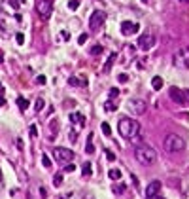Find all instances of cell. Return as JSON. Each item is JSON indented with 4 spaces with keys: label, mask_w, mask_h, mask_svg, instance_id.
Returning <instances> with one entry per match:
<instances>
[{
    "label": "cell",
    "mask_w": 189,
    "mask_h": 199,
    "mask_svg": "<svg viewBox=\"0 0 189 199\" xmlns=\"http://www.w3.org/2000/svg\"><path fill=\"white\" fill-rule=\"evenodd\" d=\"M104 19H106V13L102 10H96V11L91 13V17H89V27L93 28V31H99L102 27V23H104Z\"/></svg>",
    "instance_id": "obj_6"
},
{
    "label": "cell",
    "mask_w": 189,
    "mask_h": 199,
    "mask_svg": "<svg viewBox=\"0 0 189 199\" xmlns=\"http://www.w3.org/2000/svg\"><path fill=\"white\" fill-rule=\"evenodd\" d=\"M36 11H38V15L42 19H47L51 15V11H53V6L49 0H38L36 2Z\"/></svg>",
    "instance_id": "obj_7"
},
{
    "label": "cell",
    "mask_w": 189,
    "mask_h": 199,
    "mask_svg": "<svg viewBox=\"0 0 189 199\" xmlns=\"http://www.w3.org/2000/svg\"><path fill=\"white\" fill-rule=\"evenodd\" d=\"M140 31V25L134 23V21H123L121 23V32L125 36H131V34H136Z\"/></svg>",
    "instance_id": "obj_10"
},
{
    "label": "cell",
    "mask_w": 189,
    "mask_h": 199,
    "mask_svg": "<svg viewBox=\"0 0 189 199\" xmlns=\"http://www.w3.org/2000/svg\"><path fill=\"white\" fill-rule=\"evenodd\" d=\"M30 137H32V139H36V137H38V127L34 125V123L30 125Z\"/></svg>",
    "instance_id": "obj_27"
},
{
    "label": "cell",
    "mask_w": 189,
    "mask_h": 199,
    "mask_svg": "<svg viewBox=\"0 0 189 199\" xmlns=\"http://www.w3.org/2000/svg\"><path fill=\"white\" fill-rule=\"evenodd\" d=\"M102 133L106 135V137H110V135H112V127H110V123H106V122L102 123Z\"/></svg>",
    "instance_id": "obj_20"
},
{
    "label": "cell",
    "mask_w": 189,
    "mask_h": 199,
    "mask_svg": "<svg viewBox=\"0 0 189 199\" xmlns=\"http://www.w3.org/2000/svg\"><path fill=\"white\" fill-rule=\"evenodd\" d=\"M42 163H44V167H47V169L51 167V159H49V155H47V154L42 155Z\"/></svg>",
    "instance_id": "obj_21"
},
{
    "label": "cell",
    "mask_w": 189,
    "mask_h": 199,
    "mask_svg": "<svg viewBox=\"0 0 189 199\" xmlns=\"http://www.w3.org/2000/svg\"><path fill=\"white\" fill-rule=\"evenodd\" d=\"M115 59H117V53H112V55L108 57V59H106V63H104V67H102V72H110V68L114 67Z\"/></svg>",
    "instance_id": "obj_14"
},
{
    "label": "cell",
    "mask_w": 189,
    "mask_h": 199,
    "mask_svg": "<svg viewBox=\"0 0 189 199\" xmlns=\"http://www.w3.org/2000/svg\"><path fill=\"white\" fill-rule=\"evenodd\" d=\"M85 152L91 155V154H95V146H93V133H89V137H87V146H85Z\"/></svg>",
    "instance_id": "obj_15"
},
{
    "label": "cell",
    "mask_w": 189,
    "mask_h": 199,
    "mask_svg": "<svg viewBox=\"0 0 189 199\" xmlns=\"http://www.w3.org/2000/svg\"><path fill=\"white\" fill-rule=\"evenodd\" d=\"M44 99H36V103H34V108H36V112H40L42 108H44Z\"/></svg>",
    "instance_id": "obj_22"
},
{
    "label": "cell",
    "mask_w": 189,
    "mask_h": 199,
    "mask_svg": "<svg viewBox=\"0 0 189 199\" xmlns=\"http://www.w3.org/2000/svg\"><path fill=\"white\" fill-rule=\"evenodd\" d=\"M106 158H108L110 161H115V154L112 152V150H106Z\"/></svg>",
    "instance_id": "obj_30"
},
{
    "label": "cell",
    "mask_w": 189,
    "mask_h": 199,
    "mask_svg": "<svg viewBox=\"0 0 189 199\" xmlns=\"http://www.w3.org/2000/svg\"><path fill=\"white\" fill-rule=\"evenodd\" d=\"M117 129H119L123 139H129V140H138L140 135H142V127H140V123L136 122V119H132V118L119 119Z\"/></svg>",
    "instance_id": "obj_1"
},
{
    "label": "cell",
    "mask_w": 189,
    "mask_h": 199,
    "mask_svg": "<svg viewBox=\"0 0 189 199\" xmlns=\"http://www.w3.org/2000/svg\"><path fill=\"white\" fill-rule=\"evenodd\" d=\"M161 191V182L159 180H153L148 184V188H146V197H157V194Z\"/></svg>",
    "instance_id": "obj_11"
},
{
    "label": "cell",
    "mask_w": 189,
    "mask_h": 199,
    "mask_svg": "<svg viewBox=\"0 0 189 199\" xmlns=\"http://www.w3.org/2000/svg\"><path fill=\"white\" fill-rule=\"evenodd\" d=\"M163 146H165V150L169 154H178V152H181L185 148V140L181 139L180 135H176V133H169L165 137V140H163Z\"/></svg>",
    "instance_id": "obj_3"
},
{
    "label": "cell",
    "mask_w": 189,
    "mask_h": 199,
    "mask_svg": "<svg viewBox=\"0 0 189 199\" xmlns=\"http://www.w3.org/2000/svg\"><path fill=\"white\" fill-rule=\"evenodd\" d=\"M134 158H136V161L140 163V165L150 167V165H153V163L157 161V152L153 150L151 146L142 144V146H136V150H134Z\"/></svg>",
    "instance_id": "obj_2"
},
{
    "label": "cell",
    "mask_w": 189,
    "mask_h": 199,
    "mask_svg": "<svg viewBox=\"0 0 189 199\" xmlns=\"http://www.w3.org/2000/svg\"><path fill=\"white\" fill-rule=\"evenodd\" d=\"M108 176H110V180H119L121 178V171L119 169H110L108 171Z\"/></svg>",
    "instance_id": "obj_18"
},
{
    "label": "cell",
    "mask_w": 189,
    "mask_h": 199,
    "mask_svg": "<svg viewBox=\"0 0 189 199\" xmlns=\"http://www.w3.org/2000/svg\"><path fill=\"white\" fill-rule=\"evenodd\" d=\"M53 184H55V186H61V184H62V175H61V173H59V175H55Z\"/></svg>",
    "instance_id": "obj_25"
},
{
    "label": "cell",
    "mask_w": 189,
    "mask_h": 199,
    "mask_svg": "<svg viewBox=\"0 0 189 199\" xmlns=\"http://www.w3.org/2000/svg\"><path fill=\"white\" fill-rule=\"evenodd\" d=\"M153 46H155V36H153V34H142V36L138 38V47L144 49V51L151 49Z\"/></svg>",
    "instance_id": "obj_8"
},
{
    "label": "cell",
    "mask_w": 189,
    "mask_h": 199,
    "mask_svg": "<svg viewBox=\"0 0 189 199\" xmlns=\"http://www.w3.org/2000/svg\"><path fill=\"white\" fill-rule=\"evenodd\" d=\"M181 2H189V0H181Z\"/></svg>",
    "instance_id": "obj_44"
},
{
    "label": "cell",
    "mask_w": 189,
    "mask_h": 199,
    "mask_svg": "<svg viewBox=\"0 0 189 199\" xmlns=\"http://www.w3.org/2000/svg\"><path fill=\"white\" fill-rule=\"evenodd\" d=\"M170 99L174 103H178V104H184V95H181V89H178V87H170Z\"/></svg>",
    "instance_id": "obj_12"
},
{
    "label": "cell",
    "mask_w": 189,
    "mask_h": 199,
    "mask_svg": "<svg viewBox=\"0 0 189 199\" xmlns=\"http://www.w3.org/2000/svg\"><path fill=\"white\" fill-rule=\"evenodd\" d=\"M117 95H119V89H117V87H112V89H110V97L114 99V97H117Z\"/></svg>",
    "instance_id": "obj_31"
},
{
    "label": "cell",
    "mask_w": 189,
    "mask_h": 199,
    "mask_svg": "<svg viewBox=\"0 0 189 199\" xmlns=\"http://www.w3.org/2000/svg\"><path fill=\"white\" fill-rule=\"evenodd\" d=\"M74 169H76V167L72 165V163H68V165H66V171H68V173H72V171H74Z\"/></svg>",
    "instance_id": "obj_38"
},
{
    "label": "cell",
    "mask_w": 189,
    "mask_h": 199,
    "mask_svg": "<svg viewBox=\"0 0 189 199\" xmlns=\"http://www.w3.org/2000/svg\"><path fill=\"white\" fill-rule=\"evenodd\" d=\"M17 2H21V4H23V2H27V0H17Z\"/></svg>",
    "instance_id": "obj_42"
},
{
    "label": "cell",
    "mask_w": 189,
    "mask_h": 199,
    "mask_svg": "<svg viewBox=\"0 0 189 199\" xmlns=\"http://www.w3.org/2000/svg\"><path fill=\"white\" fill-rule=\"evenodd\" d=\"M40 195H42V197H47V191H46V188H40Z\"/></svg>",
    "instance_id": "obj_39"
},
{
    "label": "cell",
    "mask_w": 189,
    "mask_h": 199,
    "mask_svg": "<svg viewBox=\"0 0 189 199\" xmlns=\"http://www.w3.org/2000/svg\"><path fill=\"white\" fill-rule=\"evenodd\" d=\"M127 80H129V76H127V74H119V76H117V82H121V83H125Z\"/></svg>",
    "instance_id": "obj_32"
},
{
    "label": "cell",
    "mask_w": 189,
    "mask_h": 199,
    "mask_svg": "<svg viewBox=\"0 0 189 199\" xmlns=\"http://www.w3.org/2000/svg\"><path fill=\"white\" fill-rule=\"evenodd\" d=\"M76 139H78V135H76V131L72 129V131H70V140H72V142H74Z\"/></svg>",
    "instance_id": "obj_35"
},
{
    "label": "cell",
    "mask_w": 189,
    "mask_h": 199,
    "mask_svg": "<svg viewBox=\"0 0 189 199\" xmlns=\"http://www.w3.org/2000/svg\"><path fill=\"white\" fill-rule=\"evenodd\" d=\"M2 63H4V53L0 51V65H2Z\"/></svg>",
    "instance_id": "obj_40"
},
{
    "label": "cell",
    "mask_w": 189,
    "mask_h": 199,
    "mask_svg": "<svg viewBox=\"0 0 189 199\" xmlns=\"http://www.w3.org/2000/svg\"><path fill=\"white\" fill-rule=\"evenodd\" d=\"M53 158L57 159V161H72L74 159V152L72 150H68V148H62V146H57V148H53Z\"/></svg>",
    "instance_id": "obj_5"
},
{
    "label": "cell",
    "mask_w": 189,
    "mask_h": 199,
    "mask_svg": "<svg viewBox=\"0 0 189 199\" xmlns=\"http://www.w3.org/2000/svg\"><path fill=\"white\" fill-rule=\"evenodd\" d=\"M174 65H176L178 68H189V47H181L178 49L176 53H174Z\"/></svg>",
    "instance_id": "obj_4"
},
{
    "label": "cell",
    "mask_w": 189,
    "mask_h": 199,
    "mask_svg": "<svg viewBox=\"0 0 189 199\" xmlns=\"http://www.w3.org/2000/svg\"><path fill=\"white\" fill-rule=\"evenodd\" d=\"M36 82H38V83H46V76H38Z\"/></svg>",
    "instance_id": "obj_37"
},
{
    "label": "cell",
    "mask_w": 189,
    "mask_h": 199,
    "mask_svg": "<svg viewBox=\"0 0 189 199\" xmlns=\"http://www.w3.org/2000/svg\"><path fill=\"white\" fill-rule=\"evenodd\" d=\"M123 190H125V186H123V184H119V186H115V188H114V191H115V194H123Z\"/></svg>",
    "instance_id": "obj_34"
},
{
    "label": "cell",
    "mask_w": 189,
    "mask_h": 199,
    "mask_svg": "<svg viewBox=\"0 0 189 199\" xmlns=\"http://www.w3.org/2000/svg\"><path fill=\"white\" fill-rule=\"evenodd\" d=\"M2 93H4V85L0 83V95H2Z\"/></svg>",
    "instance_id": "obj_41"
},
{
    "label": "cell",
    "mask_w": 189,
    "mask_h": 199,
    "mask_svg": "<svg viewBox=\"0 0 189 199\" xmlns=\"http://www.w3.org/2000/svg\"><path fill=\"white\" fill-rule=\"evenodd\" d=\"M142 2H150V0H142Z\"/></svg>",
    "instance_id": "obj_43"
},
{
    "label": "cell",
    "mask_w": 189,
    "mask_h": 199,
    "mask_svg": "<svg viewBox=\"0 0 189 199\" xmlns=\"http://www.w3.org/2000/svg\"><path fill=\"white\" fill-rule=\"evenodd\" d=\"M151 87L155 89V91H159L161 87H163V78H161V76H155V78L151 80Z\"/></svg>",
    "instance_id": "obj_17"
},
{
    "label": "cell",
    "mask_w": 189,
    "mask_h": 199,
    "mask_svg": "<svg viewBox=\"0 0 189 199\" xmlns=\"http://www.w3.org/2000/svg\"><path fill=\"white\" fill-rule=\"evenodd\" d=\"M87 38H89V34H87V32H81L80 36H78V44H80V46H81V44H85Z\"/></svg>",
    "instance_id": "obj_23"
},
{
    "label": "cell",
    "mask_w": 189,
    "mask_h": 199,
    "mask_svg": "<svg viewBox=\"0 0 189 199\" xmlns=\"http://www.w3.org/2000/svg\"><path fill=\"white\" fill-rule=\"evenodd\" d=\"M0 182H2V175H0Z\"/></svg>",
    "instance_id": "obj_45"
},
{
    "label": "cell",
    "mask_w": 189,
    "mask_h": 199,
    "mask_svg": "<svg viewBox=\"0 0 189 199\" xmlns=\"http://www.w3.org/2000/svg\"><path fill=\"white\" fill-rule=\"evenodd\" d=\"M150 199H155V197H150Z\"/></svg>",
    "instance_id": "obj_46"
},
{
    "label": "cell",
    "mask_w": 189,
    "mask_h": 199,
    "mask_svg": "<svg viewBox=\"0 0 189 199\" xmlns=\"http://www.w3.org/2000/svg\"><path fill=\"white\" fill-rule=\"evenodd\" d=\"M99 53H102V46H95L91 49V55H99Z\"/></svg>",
    "instance_id": "obj_29"
},
{
    "label": "cell",
    "mask_w": 189,
    "mask_h": 199,
    "mask_svg": "<svg viewBox=\"0 0 189 199\" xmlns=\"http://www.w3.org/2000/svg\"><path fill=\"white\" fill-rule=\"evenodd\" d=\"M29 104H30V103L27 101L25 97H19V99H17V106H19L21 110H27V108H29Z\"/></svg>",
    "instance_id": "obj_19"
},
{
    "label": "cell",
    "mask_w": 189,
    "mask_h": 199,
    "mask_svg": "<svg viewBox=\"0 0 189 199\" xmlns=\"http://www.w3.org/2000/svg\"><path fill=\"white\" fill-rule=\"evenodd\" d=\"M117 108V103H106V110H115Z\"/></svg>",
    "instance_id": "obj_33"
},
{
    "label": "cell",
    "mask_w": 189,
    "mask_h": 199,
    "mask_svg": "<svg viewBox=\"0 0 189 199\" xmlns=\"http://www.w3.org/2000/svg\"><path fill=\"white\" fill-rule=\"evenodd\" d=\"M61 36L68 40V38H70V32H68V31H62V32H61Z\"/></svg>",
    "instance_id": "obj_36"
},
{
    "label": "cell",
    "mask_w": 189,
    "mask_h": 199,
    "mask_svg": "<svg viewBox=\"0 0 189 199\" xmlns=\"http://www.w3.org/2000/svg\"><path fill=\"white\" fill-rule=\"evenodd\" d=\"M70 122H72V123H80L83 127V125H85V116L80 114V112H74V114H70Z\"/></svg>",
    "instance_id": "obj_13"
},
{
    "label": "cell",
    "mask_w": 189,
    "mask_h": 199,
    "mask_svg": "<svg viewBox=\"0 0 189 199\" xmlns=\"http://www.w3.org/2000/svg\"><path fill=\"white\" fill-rule=\"evenodd\" d=\"M15 42L19 46H23L25 44V36H23V34H15Z\"/></svg>",
    "instance_id": "obj_28"
},
{
    "label": "cell",
    "mask_w": 189,
    "mask_h": 199,
    "mask_svg": "<svg viewBox=\"0 0 189 199\" xmlns=\"http://www.w3.org/2000/svg\"><path fill=\"white\" fill-rule=\"evenodd\" d=\"M129 110L134 114V116H140V114L146 112V101H142V99H134V101L129 103Z\"/></svg>",
    "instance_id": "obj_9"
},
{
    "label": "cell",
    "mask_w": 189,
    "mask_h": 199,
    "mask_svg": "<svg viewBox=\"0 0 189 199\" xmlns=\"http://www.w3.org/2000/svg\"><path fill=\"white\" fill-rule=\"evenodd\" d=\"M91 173H93V167H91V161H85L81 167V176H91Z\"/></svg>",
    "instance_id": "obj_16"
},
{
    "label": "cell",
    "mask_w": 189,
    "mask_h": 199,
    "mask_svg": "<svg viewBox=\"0 0 189 199\" xmlns=\"http://www.w3.org/2000/svg\"><path fill=\"white\" fill-rule=\"evenodd\" d=\"M78 6H80V0H70V2H68L70 10H78Z\"/></svg>",
    "instance_id": "obj_24"
},
{
    "label": "cell",
    "mask_w": 189,
    "mask_h": 199,
    "mask_svg": "<svg viewBox=\"0 0 189 199\" xmlns=\"http://www.w3.org/2000/svg\"><path fill=\"white\" fill-rule=\"evenodd\" d=\"M181 95H184V104H189V89H181Z\"/></svg>",
    "instance_id": "obj_26"
}]
</instances>
